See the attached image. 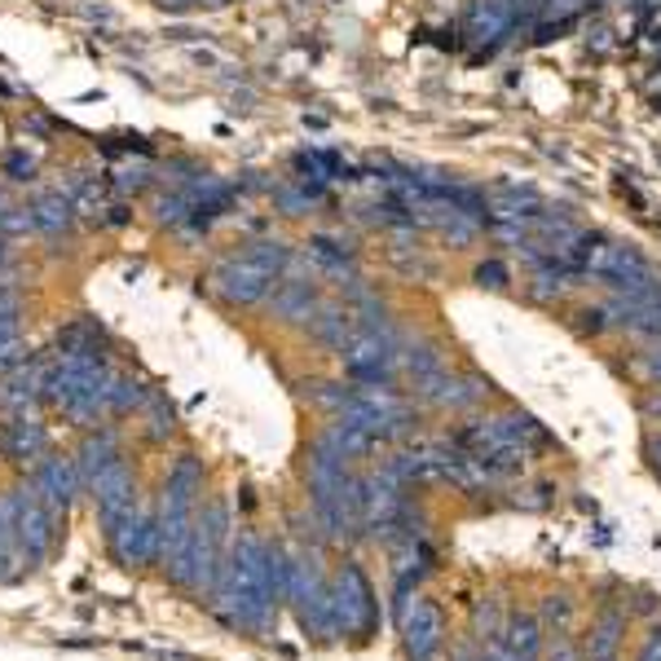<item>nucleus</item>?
Wrapping results in <instances>:
<instances>
[{
	"instance_id": "nucleus-2",
	"label": "nucleus",
	"mask_w": 661,
	"mask_h": 661,
	"mask_svg": "<svg viewBox=\"0 0 661 661\" xmlns=\"http://www.w3.org/2000/svg\"><path fill=\"white\" fill-rule=\"evenodd\" d=\"M120 459V437L111 433V428H102V433H93V437H85V446H79V459H75V467H79V476H85V485H93L111 463Z\"/></svg>"
},
{
	"instance_id": "nucleus-6",
	"label": "nucleus",
	"mask_w": 661,
	"mask_h": 661,
	"mask_svg": "<svg viewBox=\"0 0 661 661\" xmlns=\"http://www.w3.org/2000/svg\"><path fill=\"white\" fill-rule=\"evenodd\" d=\"M141 384L137 379H128V375H120V379H111V392H107V401H111V410H133V406H141Z\"/></svg>"
},
{
	"instance_id": "nucleus-10",
	"label": "nucleus",
	"mask_w": 661,
	"mask_h": 661,
	"mask_svg": "<svg viewBox=\"0 0 661 661\" xmlns=\"http://www.w3.org/2000/svg\"><path fill=\"white\" fill-rule=\"evenodd\" d=\"M5 173H10L14 182H32V173H36V159H32V154H23V150H14V154L5 159Z\"/></svg>"
},
{
	"instance_id": "nucleus-7",
	"label": "nucleus",
	"mask_w": 661,
	"mask_h": 661,
	"mask_svg": "<svg viewBox=\"0 0 661 661\" xmlns=\"http://www.w3.org/2000/svg\"><path fill=\"white\" fill-rule=\"evenodd\" d=\"M296 309H300V313H309V309H313V287H309V283H287V287L278 291V313H287V317H291Z\"/></svg>"
},
{
	"instance_id": "nucleus-3",
	"label": "nucleus",
	"mask_w": 661,
	"mask_h": 661,
	"mask_svg": "<svg viewBox=\"0 0 661 661\" xmlns=\"http://www.w3.org/2000/svg\"><path fill=\"white\" fill-rule=\"evenodd\" d=\"M0 450L10 459H45L49 454V437L36 420H14L5 424V437H0Z\"/></svg>"
},
{
	"instance_id": "nucleus-9",
	"label": "nucleus",
	"mask_w": 661,
	"mask_h": 661,
	"mask_svg": "<svg viewBox=\"0 0 661 661\" xmlns=\"http://www.w3.org/2000/svg\"><path fill=\"white\" fill-rule=\"evenodd\" d=\"M163 433H173V406H163V401L154 397V410H150V437L159 441Z\"/></svg>"
},
{
	"instance_id": "nucleus-11",
	"label": "nucleus",
	"mask_w": 661,
	"mask_h": 661,
	"mask_svg": "<svg viewBox=\"0 0 661 661\" xmlns=\"http://www.w3.org/2000/svg\"><path fill=\"white\" fill-rule=\"evenodd\" d=\"M476 278H481L485 287H503V278H508V274H503V265H494V261H489V265H481V270H476Z\"/></svg>"
},
{
	"instance_id": "nucleus-1",
	"label": "nucleus",
	"mask_w": 661,
	"mask_h": 661,
	"mask_svg": "<svg viewBox=\"0 0 661 661\" xmlns=\"http://www.w3.org/2000/svg\"><path fill=\"white\" fill-rule=\"evenodd\" d=\"M287 265V247L265 238V242H252L242 257H229L212 270V291L229 304H257L270 296L278 270Z\"/></svg>"
},
{
	"instance_id": "nucleus-5",
	"label": "nucleus",
	"mask_w": 661,
	"mask_h": 661,
	"mask_svg": "<svg viewBox=\"0 0 661 661\" xmlns=\"http://www.w3.org/2000/svg\"><path fill=\"white\" fill-rule=\"evenodd\" d=\"M32 212H36V229H40V234H66L71 221H75L71 195H40V199L32 203Z\"/></svg>"
},
{
	"instance_id": "nucleus-8",
	"label": "nucleus",
	"mask_w": 661,
	"mask_h": 661,
	"mask_svg": "<svg viewBox=\"0 0 661 661\" xmlns=\"http://www.w3.org/2000/svg\"><path fill=\"white\" fill-rule=\"evenodd\" d=\"M27 229H36V212L32 208L10 203L5 212H0V234H27Z\"/></svg>"
},
{
	"instance_id": "nucleus-4",
	"label": "nucleus",
	"mask_w": 661,
	"mask_h": 661,
	"mask_svg": "<svg viewBox=\"0 0 661 661\" xmlns=\"http://www.w3.org/2000/svg\"><path fill=\"white\" fill-rule=\"evenodd\" d=\"M467 23H472L476 36H494V40H499V36L512 32L516 10H512V0H481V5H472Z\"/></svg>"
}]
</instances>
